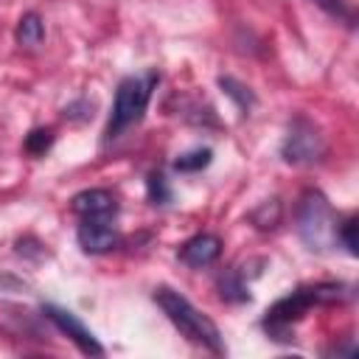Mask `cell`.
Masks as SVG:
<instances>
[{
    "mask_svg": "<svg viewBox=\"0 0 359 359\" xmlns=\"http://www.w3.org/2000/svg\"><path fill=\"white\" fill-rule=\"evenodd\" d=\"M70 210L81 219H109L118 213V202L112 196V191L107 188H87V191H79L73 199H70Z\"/></svg>",
    "mask_w": 359,
    "mask_h": 359,
    "instance_id": "8",
    "label": "cell"
},
{
    "mask_svg": "<svg viewBox=\"0 0 359 359\" xmlns=\"http://www.w3.org/2000/svg\"><path fill=\"white\" fill-rule=\"evenodd\" d=\"M325 154V140L320 135V129L309 121V118H294L286 140L280 146V157L289 165H311Z\"/></svg>",
    "mask_w": 359,
    "mask_h": 359,
    "instance_id": "5",
    "label": "cell"
},
{
    "mask_svg": "<svg viewBox=\"0 0 359 359\" xmlns=\"http://www.w3.org/2000/svg\"><path fill=\"white\" fill-rule=\"evenodd\" d=\"M219 289H222V297H224V300H233V303H244V300H250L247 280H244V275L236 272V269H230V272L219 280Z\"/></svg>",
    "mask_w": 359,
    "mask_h": 359,
    "instance_id": "13",
    "label": "cell"
},
{
    "mask_svg": "<svg viewBox=\"0 0 359 359\" xmlns=\"http://www.w3.org/2000/svg\"><path fill=\"white\" fill-rule=\"evenodd\" d=\"M42 311H45V317H48L65 337H70V339L79 345L81 353H87V356H104V348H101V342L95 339V334H93L73 311L59 309V306H53V303L42 306Z\"/></svg>",
    "mask_w": 359,
    "mask_h": 359,
    "instance_id": "6",
    "label": "cell"
},
{
    "mask_svg": "<svg viewBox=\"0 0 359 359\" xmlns=\"http://www.w3.org/2000/svg\"><path fill=\"white\" fill-rule=\"evenodd\" d=\"M219 87L224 90V95H227V98H233V101H236V107L241 109V115H247V112L252 109L255 95L250 93V87H244L241 81H236V79H230V76H222V79H219Z\"/></svg>",
    "mask_w": 359,
    "mask_h": 359,
    "instance_id": "12",
    "label": "cell"
},
{
    "mask_svg": "<svg viewBox=\"0 0 359 359\" xmlns=\"http://www.w3.org/2000/svg\"><path fill=\"white\" fill-rule=\"evenodd\" d=\"M342 297V286L337 283H317V286H303L286 297H280L264 317V328L275 339H289V328L294 320H300L311 306L317 303H337Z\"/></svg>",
    "mask_w": 359,
    "mask_h": 359,
    "instance_id": "3",
    "label": "cell"
},
{
    "mask_svg": "<svg viewBox=\"0 0 359 359\" xmlns=\"http://www.w3.org/2000/svg\"><path fill=\"white\" fill-rule=\"evenodd\" d=\"M50 143H53V132L50 129H31L28 137H25V151L39 157V154H45L50 149Z\"/></svg>",
    "mask_w": 359,
    "mask_h": 359,
    "instance_id": "15",
    "label": "cell"
},
{
    "mask_svg": "<svg viewBox=\"0 0 359 359\" xmlns=\"http://www.w3.org/2000/svg\"><path fill=\"white\" fill-rule=\"evenodd\" d=\"M317 6H323L328 14H334L337 20H345L348 25H353V8L345 0H314Z\"/></svg>",
    "mask_w": 359,
    "mask_h": 359,
    "instance_id": "18",
    "label": "cell"
},
{
    "mask_svg": "<svg viewBox=\"0 0 359 359\" xmlns=\"http://www.w3.org/2000/svg\"><path fill=\"white\" fill-rule=\"evenodd\" d=\"M76 241L84 252L101 255L121 244V233L104 219H84V224H79V230H76Z\"/></svg>",
    "mask_w": 359,
    "mask_h": 359,
    "instance_id": "7",
    "label": "cell"
},
{
    "mask_svg": "<svg viewBox=\"0 0 359 359\" xmlns=\"http://www.w3.org/2000/svg\"><path fill=\"white\" fill-rule=\"evenodd\" d=\"M154 303L180 328V334H185L191 342H196V345H202L213 353H224V339H222L219 325L208 314H202L188 297H182L180 292H174L168 286H157L154 289Z\"/></svg>",
    "mask_w": 359,
    "mask_h": 359,
    "instance_id": "1",
    "label": "cell"
},
{
    "mask_svg": "<svg viewBox=\"0 0 359 359\" xmlns=\"http://www.w3.org/2000/svg\"><path fill=\"white\" fill-rule=\"evenodd\" d=\"M14 36H17V45H22V48H39L42 39H45V22H42V17L36 11H25L20 17V22H17Z\"/></svg>",
    "mask_w": 359,
    "mask_h": 359,
    "instance_id": "10",
    "label": "cell"
},
{
    "mask_svg": "<svg viewBox=\"0 0 359 359\" xmlns=\"http://www.w3.org/2000/svg\"><path fill=\"white\" fill-rule=\"evenodd\" d=\"M280 213H283V208H280L278 199H264V202L250 213V222H252L258 230H272V227L280 224Z\"/></svg>",
    "mask_w": 359,
    "mask_h": 359,
    "instance_id": "11",
    "label": "cell"
},
{
    "mask_svg": "<svg viewBox=\"0 0 359 359\" xmlns=\"http://www.w3.org/2000/svg\"><path fill=\"white\" fill-rule=\"evenodd\" d=\"M337 241H339L351 255H356V219H345V222L337 227Z\"/></svg>",
    "mask_w": 359,
    "mask_h": 359,
    "instance_id": "17",
    "label": "cell"
},
{
    "mask_svg": "<svg viewBox=\"0 0 359 359\" xmlns=\"http://www.w3.org/2000/svg\"><path fill=\"white\" fill-rule=\"evenodd\" d=\"M210 160H213V151L205 146V149H191V151H185V154H180L177 160H174V168L177 171H202L205 165H210Z\"/></svg>",
    "mask_w": 359,
    "mask_h": 359,
    "instance_id": "14",
    "label": "cell"
},
{
    "mask_svg": "<svg viewBox=\"0 0 359 359\" xmlns=\"http://www.w3.org/2000/svg\"><path fill=\"white\" fill-rule=\"evenodd\" d=\"M219 255H222V238L213 236V233H199V236L188 238L180 247V261L188 264V266H194V269L210 266Z\"/></svg>",
    "mask_w": 359,
    "mask_h": 359,
    "instance_id": "9",
    "label": "cell"
},
{
    "mask_svg": "<svg viewBox=\"0 0 359 359\" xmlns=\"http://www.w3.org/2000/svg\"><path fill=\"white\" fill-rule=\"evenodd\" d=\"M294 222H297V236L309 250L328 252L331 247H337V227H339L337 213L320 191H306L300 196Z\"/></svg>",
    "mask_w": 359,
    "mask_h": 359,
    "instance_id": "2",
    "label": "cell"
},
{
    "mask_svg": "<svg viewBox=\"0 0 359 359\" xmlns=\"http://www.w3.org/2000/svg\"><path fill=\"white\" fill-rule=\"evenodd\" d=\"M157 79H160L157 73H149V76H129L118 84L115 104H112V112H109V121H107V129H104L107 140L121 137L132 123H137L143 118Z\"/></svg>",
    "mask_w": 359,
    "mask_h": 359,
    "instance_id": "4",
    "label": "cell"
},
{
    "mask_svg": "<svg viewBox=\"0 0 359 359\" xmlns=\"http://www.w3.org/2000/svg\"><path fill=\"white\" fill-rule=\"evenodd\" d=\"M146 185H149V199L154 205H165L171 199V188H168V182H165L163 174H149Z\"/></svg>",
    "mask_w": 359,
    "mask_h": 359,
    "instance_id": "16",
    "label": "cell"
}]
</instances>
